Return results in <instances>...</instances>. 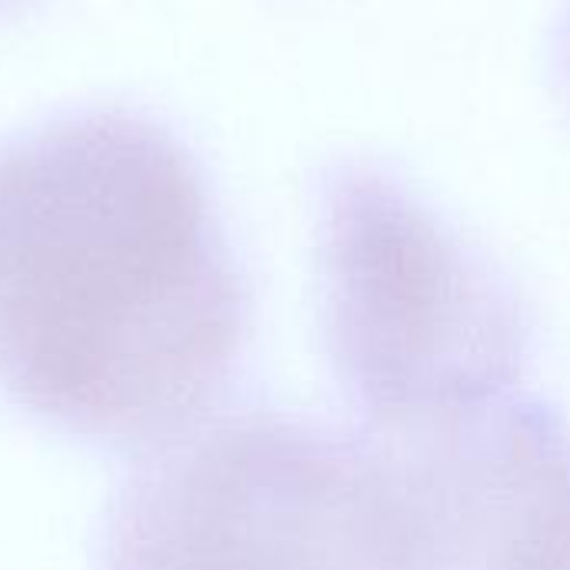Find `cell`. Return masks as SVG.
Masks as SVG:
<instances>
[{
	"mask_svg": "<svg viewBox=\"0 0 570 570\" xmlns=\"http://www.w3.org/2000/svg\"><path fill=\"white\" fill-rule=\"evenodd\" d=\"M250 291L190 150L120 107L0 147V394L80 441L150 448L204 421Z\"/></svg>",
	"mask_w": 570,
	"mask_h": 570,
	"instance_id": "obj_1",
	"label": "cell"
},
{
	"mask_svg": "<svg viewBox=\"0 0 570 570\" xmlns=\"http://www.w3.org/2000/svg\"><path fill=\"white\" fill-rule=\"evenodd\" d=\"M314 240L327 357L377 438L417 441L514 394L534 331L518 284L404 177L327 167Z\"/></svg>",
	"mask_w": 570,
	"mask_h": 570,
	"instance_id": "obj_2",
	"label": "cell"
},
{
	"mask_svg": "<svg viewBox=\"0 0 570 570\" xmlns=\"http://www.w3.org/2000/svg\"><path fill=\"white\" fill-rule=\"evenodd\" d=\"M100 570H434L404 461L307 417H204L140 451Z\"/></svg>",
	"mask_w": 570,
	"mask_h": 570,
	"instance_id": "obj_3",
	"label": "cell"
},
{
	"mask_svg": "<svg viewBox=\"0 0 570 570\" xmlns=\"http://www.w3.org/2000/svg\"><path fill=\"white\" fill-rule=\"evenodd\" d=\"M401 454L434 570H570V421L541 397L498 404Z\"/></svg>",
	"mask_w": 570,
	"mask_h": 570,
	"instance_id": "obj_4",
	"label": "cell"
},
{
	"mask_svg": "<svg viewBox=\"0 0 570 570\" xmlns=\"http://www.w3.org/2000/svg\"><path fill=\"white\" fill-rule=\"evenodd\" d=\"M558 80H561L564 97L570 104V7L561 20V30H558Z\"/></svg>",
	"mask_w": 570,
	"mask_h": 570,
	"instance_id": "obj_5",
	"label": "cell"
},
{
	"mask_svg": "<svg viewBox=\"0 0 570 570\" xmlns=\"http://www.w3.org/2000/svg\"><path fill=\"white\" fill-rule=\"evenodd\" d=\"M0 3H3V0H0Z\"/></svg>",
	"mask_w": 570,
	"mask_h": 570,
	"instance_id": "obj_6",
	"label": "cell"
}]
</instances>
